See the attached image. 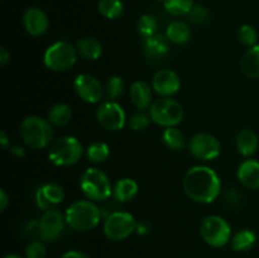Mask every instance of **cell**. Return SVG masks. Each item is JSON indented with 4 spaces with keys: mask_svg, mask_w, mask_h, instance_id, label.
I'll return each mask as SVG.
<instances>
[{
    "mask_svg": "<svg viewBox=\"0 0 259 258\" xmlns=\"http://www.w3.org/2000/svg\"><path fill=\"white\" fill-rule=\"evenodd\" d=\"M182 186L186 196L199 204H210L215 201L222 191L219 176L207 166L191 167L185 174Z\"/></svg>",
    "mask_w": 259,
    "mask_h": 258,
    "instance_id": "obj_1",
    "label": "cell"
},
{
    "mask_svg": "<svg viewBox=\"0 0 259 258\" xmlns=\"http://www.w3.org/2000/svg\"><path fill=\"white\" fill-rule=\"evenodd\" d=\"M66 224L76 232L95 229L101 219V210L90 200H77L65 212Z\"/></svg>",
    "mask_w": 259,
    "mask_h": 258,
    "instance_id": "obj_2",
    "label": "cell"
},
{
    "mask_svg": "<svg viewBox=\"0 0 259 258\" xmlns=\"http://www.w3.org/2000/svg\"><path fill=\"white\" fill-rule=\"evenodd\" d=\"M20 137L32 149H45L52 144L53 129L48 119L30 115L20 124Z\"/></svg>",
    "mask_w": 259,
    "mask_h": 258,
    "instance_id": "obj_3",
    "label": "cell"
},
{
    "mask_svg": "<svg viewBox=\"0 0 259 258\" xmlns=\"http://www.w3.org/2000/svg\"><path fill=\"white\" fill-rule=\"evenodd\" d=\"M82 153L81 142L76 137L67 136L52 142L48 149V159L56 166H72L80 161Z\"/></svg>",
    "mask_w": 259,
    "mask_h": 258,
    "instance_id": "obj_4",
    "label": "cell"
},
{
    "mask_svg": "<svg viewBox=\"0 0 259 258\" xmlns=\"http://www.w3.org/2000/svg\"><path fill=\"white\" fill-rule=\"evenodd\" d=\"M80 187L91 201H104L113 195V186L108 175L96 167H90L83 172Z\"/></svg>",
    "mask_w": 259,
    "mask_h": 258,
    "instance_id": "obj_5",
    "label": "cell"
},
{
    "mask_svg": "<svg viewBox=\"0 0 259 258\" xmlns=\"http://www.w3.org/2000/svg\"><path fill=\"white\" fill-rule=\"evenodd\" d=\"M77 55V48L75 46L66 40H58L46 50L43 62L48 70L65 72L75 66Z\"/></svg>",
    "mask_w": 259,
    "mask_h": 258,
    "instance_id": "obj_6",
    "label": "cell"
},
{
    "mask_svg": "<svg viewBox=\"0 0 259 258\" xmlns=\"http://www.w3.org/2000/svg\"><path fill=\"white\" fill-rule=\"evenodd\" d=\"M151 120L158 125L169 128L176 126L184 120L185 111L181 104L171 98L157 99L149 108Z\"/></svg>",
    "mask_w": 259,
    "mask_h": 258,
    "instance_id": "obj_7",
    "label": "cell"
},
{
    "mask_svg": "<svg viewBox=\"0 0 259 258\" xmlns=\"http://www.w3.org/2000/svg\"><path fill=\"white\" fill-rule=\"evenodd\" d=\"M200 234L205 243L215 248L224 247L232 240V228L224 218L210 215L201 223Z\"/></svg>",
    "mask_w": 259,
    "mask_h": 258,
    "instance_id": "obj_8",
    "label": "cell"
},
{
    "mask_svg": "<svg viewBox=\"0 0 259 258\" xmlns=\"http://www.w3.org/2000/svg\"><path fill=\"white\" fill-rule=\"evenodd\" d=\"M137 222L132 214L126 211H113L104 222V233L106 238L114 242L124 240L136 232Z\"/></svg>",
    "mask_w": 259,
    "mask_h": 258,
    "instance_id": "obj_9",
    "label": "cell"
},
{
    "mask_svg": "<svg viewBox=\"0 0 259 258\" xmlns=\"http://www.w3.org/2000/svg\"><path fill=\"white\" fill-rule=\"evenodd\" d=\"M96 120L99 125L109 132H118L125 126L126 115L121 105L115 101H105L96 110Z\"/></svg>",
    "mask_w": 259,
    "mask_h": 258,
    "instance_id": "obj_10",
    "label": "cell"
},
{
    "mask_svg": "<svg viewBox=\"0 0 259 258\" xmlns=\"http://www.w3.org/2000/svg\"><path fill=\"white\" fill-rule=\"evenodd\" d=\"M190 153L200 161H211L219 157L222 146L217 137L209 133H197L190 139Z\"/></svg>",
    "mask_w": 259,
    "mask_h": 258,
    "instance_id": "obj_11",
    "label": "cell"
},
{
    "mask_svg": "<svg viewBox=\"0 0 259 258\" xmlns=\"http://www.w3.org/2000/svg\"><path fill=\"white\" fill-rule=\"evenodd\" d=\"M76 94L82 101L88 104H98L105 94L100 81L90 73H80L73 81Z\"/></svg>",
    "mask_w": 259,
    "mask_h": 258,
    "instance_id": "obj_12",
    "label": "cell"
},
{
    "mask_svg": "<svg viewBox=\"0 0 259 258\" xmlns=\"http://www.w3.org/2000/svg\"><path fill=\"white\" fill-rule=\"evenodd\" d=\"M66 218L60 210H46L45 214L39 219L40 239L45 242H56L60 239L65 229Z\"/></svg>",
    "mask_w": 259,
    "mask_h": 258,
    "instance_id": "obj_13",
    "label": "cell"
},
{
    "mask_svg": "<svg viewBox=\"0 0 259 258\" xmlns=\"http://www.w3.org/2000/svg\"><path fill=\"white\" fill-rule=\"evenodd\" d=\"M152 88L161 98H171L179 93L181 88V80L175 71L162 68L154 73L152 78Z\"/></svg>",
    "mask_w": 259,
    "mask_h": 258,
    "instance_id": "obj_14",
    "label": "cell"
},
{
    "mask_svg": "<svg viewBox=\"0 0 259 258\" xmlns=\"http://www.w3.org/2000/svg\"><path fill=\"white\" fill-rule=\"evenodd\" d=\"M23 25L30 35L40 37L47 33L50 20L45 10L38 7H30L23 14Z\"/></svg>",
    "mask_w": 259,
    "mask_h": 258,
    "instance_id": "obj_15",
    "label": "cell"
},
{
    "mask_svg": "<svg viewBox=\"0 0 259 258\" xmlns=\"http://www.w3.org/2000/svg\"><path fill=\"white\" fill-rule=\"evenodd\" d=\"M65 200V190L58 184H45L35 192V202L42 210L52 209Z\"/></svg>",
    "mask_w": 259,
    "mask_h": 258,
    "instance_id": "obj_16",
    "label": "cell"
},
{
    "mask_svg": "<svg viewBox=\"0 0 259 258\" xmlns=\"http://www.w3.org/2000/svg\"><path fill=\"white\" fill-rule=\"evenodd\" d=\"M168 38L163 34H154L143 42V52L147 60L152 63L164 61L169 51Z\"/></svg>",
    "mask_w": 259,
    "mask_h": 258,
    "instance_id": "obj_17",
    "label": "cell"
},
{
    "mask_svg": "<svg viewBox=\"0 0 259 258\" xmlns=\"http://www.w3.org/2000/svg\"><path fill=\"white\" fill-rule=\"evenodd\" d=\"M238 180L240 184L249 190L259 189V161L245 159L238 167Z\"/></svg>",
    "mask_w": 259,
    "mask_h": 258,
    "instance_id": "obj_18",
    "label": "cell"
},
{
    "mask_svg": "<svg viewBox=\"0 0 259 258\" xmlns=\"http://www.w3.org/2000/svg\"><path fill=\"white\" fill-rule=\"evenodd\" d=\"M131 100L139 110L149 109L152 105V89L146 81H136L131 86Z\"/></svg>",
    "mask_w": 259,
    "mask_h": 258,
    "instance_id": "obj_19",
    "label": "cell"
},
{
    "mask_svg": "<svg viewBox=\"0 0 259 258\" xmlns=\"http://www.w3.org/2000/svg\"><path fill=\"white\" fill-rule=\"evenodd\" d=\"M138 184L136 180L129 179H120L116 181V184L113 187V197L114 200L119 202H128L132 201L138 194Z\"/></svg>",
    "mask_w": 259,
    "mask_h": 258,
    "instance_id": "obj_20",
    "label": "cell"
},
{
    "mask_svg": "<svg viewBox=\"0 0 259 258\" xmlns=\"http://www.w3.org/2000/svg\"><path fill=\"white\" fill-rule=\"evenodd\" d=\"M258 136L250 129H243L235 137V147L243 157H250L258 149Z\"/></svg>",
    "mask_w": 259,
    "mask_h": 258,
    "instance_id": "obj_21",
    "label": "cell"
},
{
    "mask_svg": "<svg viewBox=\"0 0 259 258\" xmlns=\"http://www.w3.org/2000/svg\"><path fill=\"white\" fill-rule=\"evenodd\" d=\"M240 68L248 78H259V45L250 47L240 60Z\"/></svg>",
    "mask_w": 259,
    "mask_h": 258,
    "instance_id": "obj_22",
    "label": "cell"
},
{
    "mask_svg": "<svg viewBox=\"0 0 259 258\" xmlns=\"http://www.w3.org/2000/svg\"><path fill=\"white\" fill-rule=\"evenodd\" d=\"M76 48L78 55L89 61H96L103 55V45L96 38H82L76 43Z\"/></svg>",
    "mask_w": 259,
    "mask_h": 258,
    "instance_id": "obj_23",
    "label": "cell"
},
{
    "mask_svg": "<svg viewBox=\"0 0 259 258\" xmlns=\"http://www.w3.org/2000/svg\"><path fill=\"white\" fill-rule=\"evenodd\" d=\"M255 242H257V235L249 229L239 230L233 235L232 240H230L233 250L235 252H247L254 247Z\"/></svg>",
    "mask_w": 259,
    "mask_h": 258,
    "instance_id": "obj_24",
    "label": "cell"
},
{
    "mask_svg": "<svg viewBox=\"0 0 259 258\" xmlns=\"http://www.w3.org/2000/svg\"><path fill=\"white\" fill-rule=\"evenodd\" d=\"M166 37L168 38L169 42L175 43V45H184V43L189 42L191 38V30L186 23L172 22L167 27Z\"/></svg>",
    "mask_w": 259,
    "mask_h": 258,
    "instance_id": "obj_25",
    "label": "cell"
},
{
    "mask_svg": "<svg viewBox=\"0 0 259 258\" xmlns=\"http://www.w3.org/2000/svg\"><path fill=\"white\" fill-rule=\"evenodd\" d=\"M48 121L55 126H65L72 119V110L67 104H56L48 111Z\"/></svg>",
    "mask_w": 259,
    "mask_h": 258,
    "instance_id": "obj_26",
    "label": "cell"
},
{
    "mask_svg": "<svg viewBox=\"0 0 259 258\" xmlns=\"http://www.w3.org/2000/svg\"><path fill=\"white\" fill-rule=\"evenodd\" d=\"M162 142L171 151H181L185 147V136L176 126L164 128L162 133Z\"/></svg>",
    "mask_w": 259,
    "mask_h": 258,
    "instance_id": "obj_27",
    "label": "cell"
},
{
    "mask_svg": "<svg viewBox=\"0 0 259 258\" xmlns=\"http://www.w3.org/2000/svg\"><path fill=\"white\" fill-rule=\"evenodd\" d=\"M98 10L103 17L108 19H116L124 12V4L121 0H100Z\"/></svg>",
    "mask_w": 259,
    "mask_h": 258,
    "instance_id": "obj_28",
    "label": "cell"
},
{
    "mask_svg": "<svg viewBox=\"0 0 259 258\" xmlns=\"http://www.w3.org/2000/svg\"><path fill=\"white\" fill-rule=\"evenodd\" d=\"M110 148L105 142H94L86 149V157L93 163H103L108 159Z\"/></svg>",
    "mask_w": 259,
    "mask_h": 258,
    "instance_id": "obj_29",
    "label": "cell"
},
{
    "mask_svg": "<svg viewBox=\"0 0 259 258\" xmlns=\"http://www.w3.org/2000/svg\"><path fill=\"white\" fill-rule=\"evenodd\" d=\"M164 8L172 15H187L194 8V0H164Z\"/></svg>",
    "mask_w": 259,
    "mask_h": 258,
    "instance_id": "obj_30",
    "label": "cell"
},
{
    "mask_svg": "<svg viewBox=\"0 0 259 258\" xmlns=\"http://www.w3.org/2000/svg\"><path fill=\"white\" fill-rule=\"evenodd\" d=\"M105 95L109 100L114 101L120 98L124 93V81L120 76H111L105 83Z\"/></svg>",
    "mask_w": 259,
    "mask_h": 258,
    "instance_id": "obj_31",
    "label": "cell"
},
{
    "mask_svg": "<svg viewBox=\"0 0 259 258\" xmlns=\"http://www.w3.org/2000/svg\"><path fill=\"white\" fill-rule=\"evenodd\" d=\"M137 28H138L139 34L143 37V39H147V38L157 34V20L152 15L143 14L139 18Z\"/></svg>",
    "mask_w": 259,
    "mask_h": 258,
    "instance_id": "obj_32",
    "label": "cell"
},
{
    "mask_svg": "<svg viewBox=\"0 0 259 258\" xmlns=\"http://www.w3.org/2000/svg\"><path fill=\"white\" fill-rule=\"evenodd\" d=\"M238 40H239L243 46H247V47L249 48L257 45L258 33L257 30H255V28L250 24L242 25L239 32H238Z\"/></svg>",
    "mask_w": 259,
    "mask_h": 258,
    "instance_id": "obj_33",
    "label": "cell"
},
{
    "mask_svg": "<svg viewBox=\"0 0 259 258\" xmlns=\"http://www.w3.org/2000/svg\"><path fill=\"white\" fill-rule=\"evenodd\" d=\"M149 121H151V116L147 115L143 111H139V113L133 114L131 116V119H129V126L134 132H142L148 128Z\"/></svg>",
    "mask_w": 259,
    "mask_h": 258,
    "instance_id": "obj_34",
    "label": "cell"
},
{
    "mask_svg": "<svg viewBox=\"0 0 259 258\" xmlns=\"http://www.w3.org/2000/svg\"><path fill=\"white\" fill-rule=\"evenodd\" d=\"M209 10L206 9L202 5H194L190 13L187 14L189 17V20L191 23H195V24H204L209 20Z\"/></svg>",
    "mask_w": 259,
    "mask_h": 258,
    "instance_id": "obj_35",
    "label": "cell"
},
{
    "mask_svg": "<svg viewBox=\"0 0 259 258\" xmlns=\"http://www.w3.org/2000/svg\"><path fill=\"white\" fill-rule=\"evenodd\" d=\"M46 255H47V249L40 240L29 243L25 249V258H46Z\"/></svg>",
    "mask_w": 259,
    "mask_h": 258,
    "instance_id": "obj_36",
    "label": "cell"
},
{
    "mask_svg": "<svg viewBox=\"0 0 259 258\" xmlns=\"http://www.w3.org/2000/svg\"><path fill=\"white\" fill-rule=\"evenodd\" d=\"M149 230H151V225H149V223H147V222L137 223L136 232L138 233L139 235H146V234H148Z\"/></svg>",
    "mask_w": 259,
    "mask_h": 258,
    "instance_id": "obj_37",
    "label": "cell"
},
{
    "mask_svg": "<svg viewBox=\"0 0 259 258\" xmlns=\"http://www.w3.org/2000/svg\"><path fill=\"white\" fill-rule=\"evenodd\" d=\"M61 258H90L85 252L81 250H68Z\"/></svg>",
    "mask_w": 259,
    "mask_h": 258,
    "instance_id": "obj_38",
    "label": "cell"
},
{
    "mask_svg": "<svg viewBox=\"0 0 259 258\" xmlns=\"http://www.w3.org/2000/svg\"><path fill=\"white\" fill-rule=\"evenodd\" d=\"M8 204H9V197L8 194L5 192L4 189L0 190V211H4L7 209Z\"/></svg>",
    "mask_w": 259,
    "mask_h": 258,
    "instance_id": "obj_39",
    "label": "cell"
},
{
    "mask_svg": "<svg viewBox=\"0 0 259 258\" xmlns=\"http://www.w3.org/2000/svg\"><path fill=\"white\" fill-rule=\"evenodd\" d=\"M9 61H10V53L8 52L4 47H2L0 48V65H2L3 67H5Z\"/></svg>",
    "mask_w": 259,
    "mask_h": 258,
    "instance_id": "obj_40",
    "label": "cell"
},
{
    "mask_svg": "<svg viewBox=\"0 0 259 258\" xmlns=\"http://www.w3.org/2000/svg\"><path fill=\"white\" fill-rule=\"evenodd\" d=\"M0 143H2V147L4 149L12 148V147H10V142H9V139H8L5 132H2V133H0Z\"/></svg>",
    "mask_w": 259,
    "mask_h": 258,
    "instance_id": "obj_41",
    "label": "cell"
},
{
    "mask_svg": "<svg viewBox=\"0 0 259 258\" xmlns=\"http://www.w3.org/2000/svg\"><path fill=\"white\" fill-rule=\"evenodd\" d=\"M10 151H12V153L14 154V156L20 157V158L25 156V149L23 148V147H19V146L12 147V148H10Z\"/></svg>",
    "mask_w": 259,
    "mask_h": 258,
    "instance_id": "obj_42",
    "label": "cell"
},
{
    "mask_svg": "<svg viewBox=\"0 0 259 258\" xmlns=\"http://www.w3.org/2000/svg\"><path fill=\"white\" fill-rule=\"evenodd\" d=\"M4 258H23V257H20V255H18V254H8V255H5Z\"/></svg>",
    "mask_w": 259,
    "mask_h": 258,
    "instance_id": "obj_43",
    "label": "cell"
},
{
    "mask_svg": "<svg viewBox=\"0 0 259 258\" xmlns=\"http://www.w3.org/2000/svg\"><path fill=\"white\" fill-rule=\"evenodd\" d=\"M157 2H162V3H163V2H164V0H157Z\"/></svg>",
    "mask_w": 259,
    "mask_h": 258,
    "instance_id": "obj_44",
    "label": "cell"
}]
</instances>
